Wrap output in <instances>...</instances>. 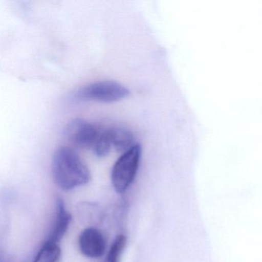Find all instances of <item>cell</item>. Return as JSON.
<instances>
[{
  "mask_svg": "<svg viewBox=\"0 0 262 262\" xmlns=\"http://www.w3.org/2000/svg\"><path fill=\"white\" fill-rule=\"evenodd\" d=\"M55 183L65 191L83 186L90 182L91 174L85 162L71 147L56 150L52 162Z\"/></svg>",
  "mask_w": 262,
  "mask_h": 262,
  "instance_id": "6da1fadb",
  "label": "cell"
},
{
  "mask_svg": "<svg viewBox=\"0 0 262 262\" xmlns=\"http://www.w3.org/2000/svg\"><path fill=\"white\" fill-rule=\"evenodd\" d=\"M142 156V147L139 143L122 153L113 165L111 181L116 192H125L134 182L137 176Z\"/></svg>",
  "mask_w": 262,
  "mask_h": 262,
  "instance_id": "7a4b0ae2",
  "label": "cell"
},
{
  "mask_svg": "<svg viewBox=\"0 0 262 262\" xmlns=\"http://www.w3.org/2000/svg\"><path fill=\"white\" fill-rule=\"evenodd\" d=\"M129 93L122 84L116 81L105 80L93 82L81 89L77 93V97L80 100L111 103L127 97Z\"/></svg>",
  "mask_w": 262,
  "mask_h": 262,
  "instance_id": "3957f363",
  "label": "cell"
},
{
  "mask_svg": "<svg viewBox=\"0 0 262 262\" xmlns=\"http://www.w3.org/2000/svg\"><path fill=\"white\" fill-rule=\"evenodd\" d=\"M102 128L82 119L72 120L64 130L67 140L76 148H94Z\"/></svg>",
  "mask_w": 262,
  "mask_h": 262,
  "instance_id": "277c9868",
  "label": "cell"
},
{
  "mask_svg": "<svg viewBox=\"0 0 262 262\" xmlns=\"http://www.w3.org/2000/svg\"><path fill=\"white\" fill-rule=\"evenodd\" d=\"M79 247L81 253L90 258H99L105 254L106 242L97 228L90 227L79 234Z\"/></svg>",
  "mask_w": 262,
  "mask_h": 262,
  "instance_id": "5b68a950",
  "label": "cell"
},
{
  "mask_svg": "<svg viewBox=\"0 0 262 262\" xmlns=\"http://www.w3.org/2000/svg\"><path fill=\"white\" fill-rule=\"evenodd\" d=\"M72 216L66 208L63 200L58 198L56 201V217L47 242L57 243L63 237L71 223Z\"/></svg>",
  "mask_w": 262,
  "mask_h": 262,
  "instance_id": "8992f818",
  "label": "cell"
},
{
  "mask_svg": "<svg viewBox=\"0 0 262 262\" xmlns=\"http://www.w3.org/2000/svg\"><path fill=\"white\" fill-rule=\"evenodd\" d=\"M108 131L112 147L119 152L124 153L137 144L133 133L126 128L113 127L108 128Z\"/></svg>",
  "mask_w": 262,
  "mask_h": 262,
  "instance_id": "52a82bcc",
  "label": "cell"
},
{
  "mask_svg": "<svg viewBox=\"0 0 262 262\" xmlns=\"http://www.w3.org/2000/svg\"><path fill=\"white\" fill-rule=\"evenodd\" d=\"M61 257V248L57 243L45 241L33 262H57Z\"/></svg>",
  "mask_w": 262,
  "mask_h": 262,
  "instance_id": "ba28073f",
  "label": "cell"
},
{
  "mask_svg": "<svg viewBox=\"0 0 262 262\" xmlns=\"http://www.w3.org/2000/svg\"><path fill=\"white\" fill-rule=\"evenodd\" d=\"M125 245L126 237L123 234L118 235L108 250L105 262H119Z\"/></svg>",
  "mask_w": 262,
  "mask_h": 262,
  "instance_id": "9c48e42d",
  "label": "cell"
},
{
  "mask_svg": "<svg viewBox=\"0 0 262 262\" xmlns=\"http://www.w3.org/2000/svg\"><path fill=\"white\" fill-rule=\"evenodd\" d=\"M112 148L110 142V136H108V128H102L100 136L93 148V152L99 158L105 157L108 156Z\"/></svg>",
  "mask_w": 262,
  "mask_h": 262,
  "instance_id": "30bf717a",
  "label": "cell"
}]
</instances>
